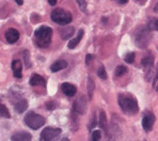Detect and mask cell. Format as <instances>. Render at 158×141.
I'll return each instance as SVG.
<instances>
[{
	"label": "cell",
	"mask_w": 158,
	"mask_h": 141,
	"mask_svg": "<svg viewBox=\"0 0 158 141\" xmlns=\"http://www.w3.org/2000/svg\"><path fill=\"white\" fill-rule=\"evenodd\" d=\"M118 103L123 113L127 115H134L139 110L137 100L134 97L130 96V95L120 94L118 96Z\"/></svg>",
	"instance_id": "cell-1"
},
{
	"label": "cell",
	"mask_w": 158,
	"mask_h": 141,
	"mask_svg": "<svg viewBox=\"0 0 158 141\" xmlns=\"http://www.w3.org/2000/svg\"><path fill=\"white\" fill-rule=\"evenodd\" d=\"M35 42L41 48L48 47L51 42L52 37V28L48 26H41L38 29H36L34 33Z\"/></svg>",
	"instance_id": "cell-2"
},
{
	"label": "cell",
	"mask_w": 158,
	"mask_h": 141,
	"mask_svg": "<svg viewBox=\"0 0 158 141\" xmlns=\"http://www.w3.org/2000/svg\"><path fill=\"white\" fill-rule=\"evenodd\" d=\"M51 19L55 23L60 24V25H67L71 22L72 16L71 13L67 10L61 9V8H56L51 12Z\"/></svg>",
	"instance_id": "cell-3"
},
{
	"label": "cell",
	"mask_w": 158,
	"mask_h": 141,
	"mask_svg": "<svg viewBox=\"0 0 158 141\" xmlns=\"http://www.w3.org/2000/svg\"><path fill=\"white\" fill-rule=\"evenodd\" d=\"M24 122L29 128H31L33 130H37L45 124V118L40 114L29 112L24 118Z\"/></svg>",
	"instance_id": "cell-4"
},
{
	"label": "cell",
	"mask_w": 158,
	"mask_h": 141,
	"mask_svg": "<svg viewBox=\"0 0 158 141\" xmlns=\"http://www.w3.org/2000/svg\"><path fill=\"white\" fill-rule=\"evenodd\" d=\"M62 130L60 128L46 127L44 128L40 134V141H56L59 137Z\"/></svg>",
	"instance_id": "cell-5"
},
{
	"label": "cell",
	"mask_w": 158,
	"mask_h": 141,
	"mask_svg": "<svg viewBox=\"0 0 158 141\" xmlns=\"http://www.w3.org/2000/svg\"><path fill=\"white\" fill-rule=\"evenodd\" d=\"M86 107H87V101L85 97L81 95L79 96L75 102L73 104V111L74 113H77V114H84L85 111H86Z\"/></svg>",
	"instance_id": "cell-6"
},
{
	"label": "cell",
	"mask_w": 158,
	"mask_h": 141,
	"mask_svg": "<svg viewBox=\"0 0 158 141\" xmlns=\"http://www.w3.org/2000/svg\"><path fill=\"white\" fill-rule=\"evenodd\" d=\"M155 123V115L151 112H147L143 116L142 119V127L145 131H150L152 129L153 125Z\"/></svg>",
	"instance_id": "cell-7"
},
{
	"label": "cell",
	"mask_w": 158,
	"mask_h": 141,
	"mask_svg": "<svg viewBox=\"0 0 158 141\" xmlns=\"http://www.w3.org/2000/svg\"><path fill=\"white\" fill-rule=\"evenodd\" d=\"M32 135L25 131L16 132L11 137V141H31Z\"/></svg>",
	"instance_id": "cell-8"
},
{
	"label": "cell",
	"mask_w": 158,
	"mask_h": 141,
	"mask_svg": "<svg viewBox=\"0 0 158 141\" xmlns=\"http://www.w3.org/2000/svg\"><path fill=\"white\" fill-rule=\"evenodd\" d=\"M5 38L8 43H15L19 39V32L14 28H9L5 33Z\"/></svg>",
	"instance_id": "cell-9"
},
{
	"label": "cell",
	"mask_w": 158,
	"mask_h": 141,
	"mask_svg": "<svg viewBox=\"0 0 158 141\" xmlns=\"http://www.w3.org/2000/svg\"><path fill=\"white\" fill-rule=\"evenodd\" d=\"M61 89H62V92H63L66 96H69V97H71L73 96V95H75L76 94V87L72 85V84H70L68 83V82H65V83H63L61 85Z\"/></svg>",
	"instance_id": "cell-10"
},
{
	"label": "cell",
	"mask_w": 158,
	"mask_h": 141,
	"mask_svg": "<svg viewBox=\"0 0 158 141\" xmlns=\"http://www.w3.org/2000/svg\"><path fill=\"white\" fill-rule=\"evenodd\" d=\"M12 70H13V75L16 78L22 77V63L20 60H13L12 62Z\"/></svg>",
	"instance_id": "cell-11"
},
{
	"label": "cell",
	"mask_w": 158,
	"mask_h": 141,
	"mask_svg": "<svg viewBox=\"0 0 158 141\" xmlns=\"http://www.w3.org/2000/svg\"><path fill=\"white\" fill-rule=\"evenodd\" d=\"M29 83L32 86H37V85L45 86L46 85V81H45V79L42 76L38 75V74H32L30 77V80H29Z\"/></svg>",
	"instance_id": "cell-12"
},
{
	"label": "cell",
	"mask_w": 158,
	"mask_h": 141,
	"mask_svg": "<svg viewBox=\"0 0 158 141\" xmlns=\"http://www.w3.org/2000/svg\"><path fill=\"white\" fill-rule=\"evenodd\" d=\"M83 34H84V31H83V29H80V30L78 31L75 38H73V39H71V40L69 41L68 48L69 49H74V48H75L77 45L79 44V42L81 41L82 37H83Z\"/></svg>",
	"instance_id": "cell-13"
},
{
	"label": "cell",
	"mask_w": 158,
	"mask_h": 141,
	"mask_svg": "<svg viewBox=\"0 0 158 141\" xmlns=\"http://www.w3.org/2000/svg\"><path fill=\"white\" fill-rule=\"evenodd\" d=\"M67 67V62L65 60H58L56 62H54V63L50 66V70L51 72H57L59 71V70H62V69H65Z\"/></svg>",
	"instance_id": "cell-14"
},
{
	"label": "cell",
	"mask_w": 158,
	"mask_h": 141,
	"mask_svg": "<svg viewBox=\"0 0 158 141\" xmlns=\"http://www.w3.org/2000/svg\"><path fill=\"white\" fill-rule=\"evenodd\" d=\"M27 108H28V102L25 99H21V100L14 103V109L18 113H23Z\"/></svg>",
	"instance_id": "cell-15"
},
{
	"label": "cell",
	"mask_w": 158,
	"mask_h": 141,
	"mask_svg": "<svg viewBox=\"0 0 158 141\" xmlns=\"http://www.w3.org/2000/svg\"><path fill=\"white\" fill-rule=\"evenodd\" d=\"M73 33H74V28L73 27H65L64 29H61V30H60L61 38L63 40L71 38Z\"/></svg>",
	"instance_id": "cell-16"
},
{
	"label": "cell",
	"mask_w": 158,
	"mask_h": 141,
	"mask_svg": "<svg viewBox=\"0 0 158 141\" xmlns=\"http://www.w3.org/2000/svg\"><path fill=\"white\" fill-rule=\"evenodd\" d=\"M99 126L101 127V129L108 132V126H107V119H106V114L103 110L100 111L99 114Z\"/></svg>",
	"instance_id": "cell-17"
},
{
	"label": "cell",
	"mask_w": 158,
	"mask_h": 141,
	"mask_svg": "<svg viewBox=\"0 0 158 141\" xmlns=\"http://www.w3.org/2000/svg\"><path fill=\"white\" fill-rule=\"evenodd\" d=\"M153 62H154V57H153L152 55H147L146 57H144L142 59V61H141V64H142V66L144 68L149 69V68L152 67Z\"/></svg>",
	"instance_id": "cell-18"
},
{
	"label": "cell",
	"mask_w": 158,
	"mask_h": 141,
	"mask_svg": "<svg viewBox=\"0 0 158 141\" xmlns=\"http://www.w3.org/2000/svg\"><path fill=\"white\" fill-rule=\"evenodd\" d=\"M127 71V69L125 66H123V65H119L116 67L115 69V75L116 76H118V77H121L122 75H124V74L126 73Z\"/></svg>",
	"instance_id": "cell-19"
},
{
	"label": "cell",
	"mask_w": 158,
	"mask_h": 141,
	"mask_svg": "<svg viewBox=\"0 0 158 141\" xmlns=\"http://www.w3.org/2000/svg\"><path fill=\"white\" fill-rule=\"evenodd\" d=\"M148 29H149V30H156V31H158V18L153 19V20H151V21L148 23Z\"/></svg>",
	"instance_id": "cell-20"
},
{
	"label": "cell",
	"mask_w": 158,
	"mask_h": 141,
	"mask_svg": "<svg viewBox=\"0 0 158 141\" xmlns=\"http://www.w3.org/2000/svg\"><path fill=\"white\" fill-rule=\"evenodd\" d=\"M94 88H95V85H94L93 80L91 79V78H88V94H89V98L90 99L92 98Z\"/></svg>",
	"instance_id": "cell-21"
},
{
	"label": "cell",
	"mask_w": 158,
	"mask_h": 141,
	"mask_svg": "<svg viewBox=\"0 0 158 141\" xmlns=\"http://www.w3.org/2000/svg\"><path fill=\"white\" fill-rule=\"evenodd\" d=\"M97 75L100 77L101 79H106V78H107V73L105 71L104 66H100V67L97 69Z\"/></svg>",
	"instance_id": "cell-22"
},
{
	"label": "cell",
	"mask_w": 158,
	"mask_h": 141,
	"mask_svg": "<svg viewBox=\"0 0 158 141\" xmlns=\"http://www.w3.org/2000/svg\"><path fill=\"white\" fill-rule=\"evenodd\" d=\"M0 114H1V116L4 118H10L11 117L9 111H8V109L6 108V106L4 104H1V111H0Z\"/></svg>",
	"instance_id": "cell-23"
},
{
	"label": "cell",
	"mask_w": 158,
	"mask_h": 141,
	"mask_svg": "<svg viewBox=\"0 0 158 141\" xmlns=\"http://www.w3.org/2000/svg\"><path fill=\"white\" fill-rule=\"evenodd\" d=\"M101 136H102V133L100 130H95L92 133V139H91V141H100Z\"/></svg>",
	"instance_id": "cell-24"
},
{
	"label": "cell",
	"mask_w": 158,
	"mask_h": 141,
	"mask_svg": "<svg viewBox=\"0 0 158 141\" xmlns=\"http://www.w3.org/2000/svg\"><path fill=\"white\" fill-rule=\"evenodd\" d=\"M134 59H135V55L133 52L128 53V54H126V56H125V61L129 64L133 63V62H134Z\"/></svg>",
	"instance_id": "cell-25"
},
{
	"label": "cell",
	"mask_w": 158,
	"mask_h": 141,
	"mask_svg": "<svg viewBox=\"0 0 158 141\" xmlns=\"http://www.w3.org/2000/svg\"><path fill=\"white\" fill-rule=\"evenodd\" d=\"M78 5H79V8L83 11V12H86V7H87V4H86V1L85 0H76Z\"/></svg>",
	"instance_id": "cell-26"
},
{
	"label": "cell",
	"mask_w": 158,
	"mask_h": 141,
	"mask_svg": "<svg viewBox=\"0 0 158 141\" xmlns=\"http://www.w3.org/2000/svg\"><path fill=\"white\" fill-rule=\"evenodd\" d=\"M46 107L49 110H53L56 107V103H54V102H47L46 103Z\"/></svg>",
	"instance_id": "cell-27"
},
{
	"label": "cell",
	"mask_w": 158,
	"mask_h": 141,
	"mask_svg": "<svg viewBox=\"0 0 158 141\" xmlns=\"http://www.w3.org/2000/svg\"><path fill=\"white\" fill-rule=\"evenodd\" d=\"M92 58H93L92 54H87L86 55V64H89L91 62V60H92Z\"/></svg>",
	"instance_id": "cell-28"
},
{
	"label": "cell",
	"mask_w": 158,
	"mask_h": 141,
	"mask_svg": "<svg viewBox=\"0 0 158 141\" xmlns=\"http://www.w3.org/2000/svg\"><path fill=\"white\" fill-rule=\"evenodd\" d=\"M158 81V68H157V74H156V76L154 77V80H153V82H152V84H153V86H155V84H156V82Z\"/></svg>",
	"instance_id": "cell-29"
},
{
	"label": "cell",
	"mask_w": 158,
	"mask_h": 141,
	"mask_svg": "<svg viewBox=\"0 0 158 141\" xmlns=\"http://www.w3.org/2000/svg\"><path fill=\"white\" fill-rule=\"evenodd\" d=\"M48 2H49V4H50V5L54 6V5H55V4H56L57 0H48Z\"/></svg>",
	"instance_id": "cell-30"
},
{
	"label": "cell",
	"mask_w": 158,
	"mask_h": 141,
	"mask_svg": "<svg viewBox=\"0 0 158 141\" xmlns=\"http://www.w3.org/2000/svg\"><path fill=\"white\" fill-rule=\"evenodd\" d=\"M119 4H125V3H127L128 2V0H116Z\"/></svg>",
	"instance_id": "cell-31"
},
{
	"label": "cell",
	"mask_w": 158,
	"mask_h": 141,
	"mask_svg": "<svg viewBox=\"0 0 158 141\" xmlns=\"http://www.w3.org/2000/svg\"><path fill=\"white\" fill-rule=\"evenodd\" d=\"M16 1V3L18 4V5H22L23 4V0H15Z\"/></svg>",
	"instance_id": "cell-32"
},
{
	"label": "cell",
	"mask_w": 158,
	"mask_h": 141,
	"mask_svg": "<svg viewBox=\"0 0 158 141\" xmlns=\"http://www.w3.org/2000/svg\"><path fill=\"white\" fill-rule=\"evenodd\" d=\"M154 11L155 12H158V3L155 5V7H154Z\"/></svg>",
	"instance_id": "cell-33"
},
{
	"label": "cell",
	"mask_w": 158,
	"mask_h": 141,
	"mask_svg": "<svg viewBox=\"0 0 158 141\" xmlns=\"http://www.w3.org/2000/svg\"><path fill=\"white\" fill-rule=\"evenodd\" d=\"M61 141H69V139L68 138H63Z\"/></svg>",
	"instance_id": "cell-34"
},
{
	"label": "cell",
	"mask_w": 158,
	"mask_h": 141,
	"mask_svg": "<svg viewBox=\"0 0 158 141\" xmlns=\"http://www.w3.org/2000/svg\"><path fill=\"white\" fill-rule=\"evenodd\" d=\"M157 91H158V88H157Z\"/></svg>",
	"instance_id": "cell-35"
}]
</instances>
